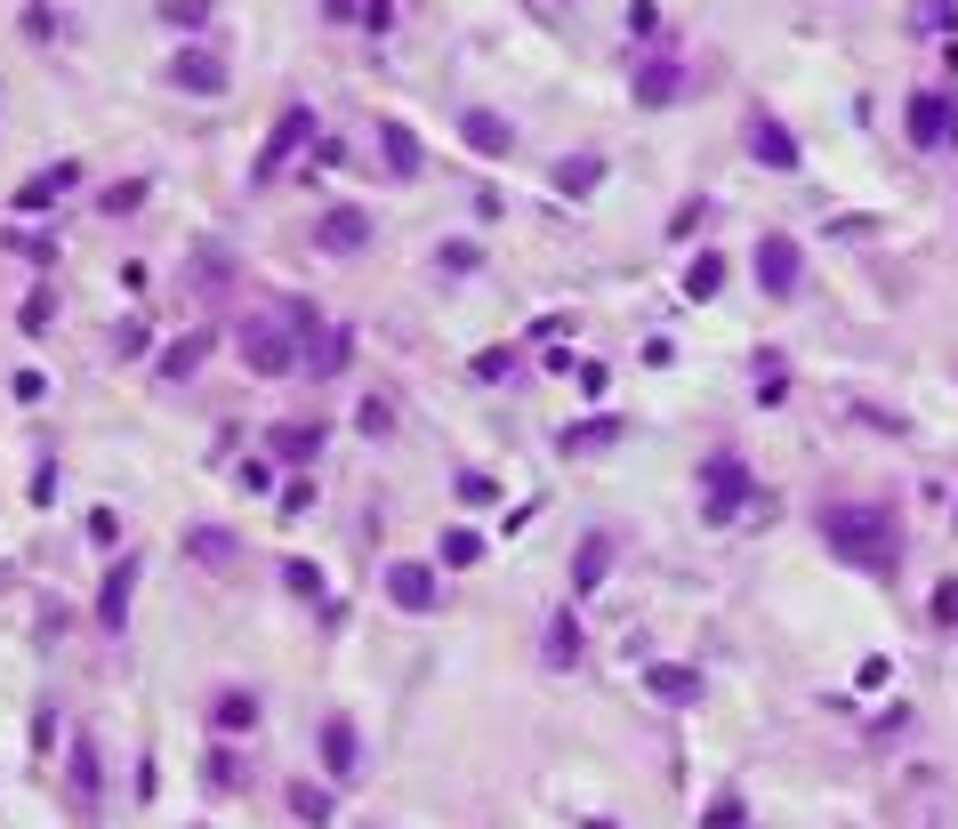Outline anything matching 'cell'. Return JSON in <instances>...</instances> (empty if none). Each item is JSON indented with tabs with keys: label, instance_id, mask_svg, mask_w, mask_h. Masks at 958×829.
<instances>
[{
	"label": "cell",
	"instance_id": "cell-1",
	"mask_svg": "<svg viewBox=\"0 0 958 829\" xmlns=\"http://www.w3.org/2000/svg\"><path fill=\"white\" fill-rule=\"evenodd\" d=\"M323 330H330V323H323L306 298H283L274 315H250V323H243V363H250L258 378H283V371H298V355H315Z\"/></svg>",
	"mask_w": 958,
	"mask_h": 829
},
{
	"label": "cell",
	"instance_id": "cell-2",
	"mask_svg": "<svg viewBox=\"0 0 958 829\" xmlns=\"http://www.w3.org/2000/svg\"><path fill=\"white\" fill-rule=\"evenodd\" d=\"M821 532H830V547L846 564H862V572H895V556H902V532H895V515H878V507H853V500H838V507H821Z\"/></svg>",
	"mask_w": 958,
	"mask_h": 829
},
{
	"label": "cell",
	"instance_id": "cell-3",
	"mask_svg": "<svg viewBox=\"0 0 958 829\" xmlns=\"http://www.w3.org/2000/svg\"><path fill=\"white\" fill-rule=\"evenodd\" d=\"M226 57L218 49H169V89H186V97H226Z\"/></svg>",
	"mask_w": 958,
	"mask_h": 829
},
{
	"label": "cell",
	"instance_id": "cell-4",
	"mask_svg": "<svg viewBox=\"0 0 958 829\" xmlns=\"http://www.w3.org/2000/svg\"><path fill=\"white\" fill-rule=\"evenodd\" d=\"M137 580H146V564H137V556H113V572H106V589H97V629H106V636H121V629H129V604H137Z\"/></svg>",
	"mask_w": 958,
	"mask_h": 829
},
{
	"label": "cell",
	"instance_id": "cell-5",
	"mask_svg": "<svg viewBox=\"0 0 958 829\" xmlns=\"http://www.w3.org/2000/svg\"><path fill=\"white\" fill-rule=\"evenodd\" d=\"M306 137H315V114H306V106H290L283 121H274V137L258 146V186H266V178H283V161L306 146Z\"/></svg>",
	"mask_w": 958,
	"mask_h": 829
},
{
	"label": "cell",
	"instance_id": "cell-6",
	"mask_svg": "<svg viewBox=\"0 0 958 829\" xmlns=\"http://www.w3.org/2000/svg\"><path fill=\"white\" fill-rule=\"evenodd\" d=\"M950 129H958V106H950L942 89H918V97H910V146H918V154H935Z\"/></svg>",
	"mask_w": 958,
	"mask_h": 829
},
{
	"label": "cell",
	"instance_id": "cell-7",
	"mask_svg": "<svg viewBox=\"0 0 958 829\" xmlns=\"http://www.w3.org/2000/svg\"><path fill=\"white\" fill-rule=\"evenodd\" d=\"M701 483H709V515H717V524H725V515L741 507V492H749V467H741L733 452H717V460L701 467Z\"/></svg>",
	"mask_w": 958,
	"mask_h": 829
},
{
	"label": "cell",
	"instance_id": "cell-8",
	"mask_svg": "<svg viewBox=\"0 0 958 829\" xmlns=\"http://www.w3.org/2000/svg\"><path fill=\"white\" fill-rule=\"evenodd\" d=\"M758 283H766L773 298L798 290V241H790V234H766V241H758Z\"/></svg>",
	"mask_w": 958,
	"mask_h": 829
},
{
	"label": "cell",
	"instance_id": "cell-9",
	"mask_svg": "<svg viewBox=\"0 0 958 829\" xmlns=\"http://www.w3.org/2000/svg\"><path fill=\"white\" fill-rule=\"evenodd\" d=\"M749 154H758L766 169H798V146H790V129H781L773 114H749Z\"/></svg>",
	"mask_w": 958,
	"mask_h": 829
},
{
	"label": "cell",
	"instance_id": "cell-10",
	"mask_svg": "<svg viewBox=\"0 0 958 829\" xmlns=\"http://www.w3.org/2000/svg\"><path fill=\"white\" fill-rule=\"evenodd\" d=\"M387 596L403 612H435V572L427 564H387Z\"/></svg>",
	"mask_w": 958,
	"mask_h": 829
},
{
	"label": "cell",
	"instance_id": "cell-11",
	"mask_svg": "<svg viewBox=\"0 0 958 829\" xmlns=\"http://www.w3.org/2000/svg\"><path fill=\"white\" fill-rule=\"evenodd\" d=\"M323 766H330V781H355L363 773V749H355V724L347 717L323 724Z\"/></svg>",
	"mask_w": 958,
	"mask_h": 829
},
{
	"label": "cell",
	"instance_id": "cell-12",
	"mask_svg": "<svg viewBox=\"0 0 958 829\" xmlns=\"http://www.w3.org/2000/svg\"><path fill=\"white\" fill-rule=\"evenodd\" d=\"M315 241H323L330 258H347V250H363V241H371V218H363V210H330V218L315 226Z\"/></svg>",
	"mask_w": 958,
	"mask_h": 829
},
{
	"label": "cell",
	"instance_id": "cell-13",
	"mask_svg": "<svg viewBox=\"0 0 958 829\" xmlns=\"http://www.w3.org/2000/svg\"><path fill=\"white\" fill-rule=\"evenodd\" d=\"M73 178H81V161H57V169H41V178H24V186H17V210H49V201L73 186Z\"/></svg>",
	"mask_w": 958,
	"mask_h": 829
},
{
	"label": "cell",
	"instance_id": "cell-14",
	"mask_svg": "<svg viewBox=\"0 0 958 829\" xmlns=\"http://www.w3.org/2000/svg\"><path fill=\"white\" fill-rule=\"evenodd\" d=\"M379 146H387V169H395V178H419V169H427L419 137H411L403 121H379Z\"/></svg>",
	"mask_w": 958,
	"mask_h": 829
},
{
	"label": "cell",
	"instance_id": "cell-15",
	"mask_svg": "<svg viewBox=\"0 0 958 829\" xmlns=\"http://www.w3.org/2000/svg\"><path fill=\"white\" fill-rule=\"evenodd\" d=\"M186 547H194V564H210V572H234V564H243V547H234L218 524H194V532H186Z\"/></svg>",
	"mask_w": 958,
	"mask_h": 829
},
{
	"label": "cell",
	"instance_id": "cell-16",
	"mask_svg": "<svg viewBox=\"0 0 958 829\" xmlns=\"http://www.w3.org/2000/svg\"><path fill=\"white\" fill-rule=\"evenodd\" d=\"M234 274H243V266H234V250H218V241H201V250H194V290H201V298L226 290Z\"/></svg>",
	"mask_w": 958,
	"mask_h": 829
},
{
	"label": "cell",
	"instance_id": "cell-17",
	"mask_svg": "<svg viewBox=\"0 0 958 829\" xmlns=\"http://www.w3.org/2000/svg\"><path fill=\"white\" fill-rule=\"evenodd\" d=\"M676 89H684L676 65H644V73H636V106H676Z\"/></svg>",
	"mask_w": 958,
	"mask_h": 829
},
{
	"label": "cell",
	"instance_id": "cell-18",
	"mask_svg": "<svg viewBox=\"0 0 958 829\" xmlns=\"http://www.w3.org/2000/svg\"><path fill=\"white\" fill-rule=\"evenodd\" d=\"M201 355H210V330H186L178 347L161 355V378H194V371H201Z\"/></svg>",
	"mask_w": 958,
	"mask_h": 829
},
{
	"label": "cell",
	"instance_id": "cell-19",
	"mask_svg": "<svg viewBox=\"0 0 958 829\" xmlns=\"http://www.w3.org/2000/svg\"><path fill=\"white\" fill-rule=\"evenodd\" d=\"M604 564H612V540H604V532H589V540H580V556H572V580H580V589H596Z\"/></svg>",
	"mask_w": 958,
	"mask_h": 829
},
{
	"label": "cell",
	"instance_id": "cell-20",
	"mask_svg": "<svg viewBox=\"0 0 958 829\" xmlns=\"http://www.w3.org/2000/svg\"><path fill=\"white\" fill-rule=\"evenodd\" d=\"M306 371H315V378H338V371H347V330H323L315 355H306Z\"/></svg>",
	"mask_w": 958,
	"mask_h": 829
},
{
	"label": "cell",
	"instance_id": "cell-21",
	"mask_svg": "<svg viewBox=\"0 0 958 829\" xmlns=\"http://www.w3.org/2000/svg\"><path fill=\"white\" fill-rule=\"evenodd\" d=\"M460 129H467V146H475V154H507V121H500V114H467Z\"/></svg>",
	"mask_w": 958,
	"mask_h": 829
},
{
	"label": "cell",
	"instance_id": "cell-22",
	"mask_svg": "<svg viewBox=\"0 0 958 829\" xmlns=\"http://www.w3.org/2000/svg\"><path fill=\"white\" fill-rule=\"evenodd\" d=\"M210 717H218V733H250V724H258V701H250V693H218Z\"/></svg>",
	"mask_w": 958,
	"mask_h": 829
},
{
	"label": "cell",
	"instance_id": "cell-23",
	"mask_svg": "<svg viewBox=\"0 0 958 829\" xmlns=\"http://www.w3.org/2000/svg\"><path fill=\"white\" fill-rule=\"evenodd\" d=\"M596 178H604V161H596V154H572V161L556 169V186H564V194H596Z\"/></svg>",
	"mask_w": 958,
	"mask_h": 829
},
{
	"label": "cell",
	"instance_id": "cell-24",
	"mask_svg": "<svg viewBox=\"0 0 958 829\" xmlns=\"http://www.w3.org/2000/svg\"><path fill=\"white\" fill-rule=\"evenodd\" d=\"M612 435H621V420H589V427H564L556 443H564V452H604Z\"/></svg>",
	"mask_w": 958,
	"mask_h": 829
},
{
	"label": "cell",
	"instance_id": "cell-25",
	"mask_svg": "<svg viewBox=\"0 0 958 829\" xmlns=\"http://www.w3.org/2000/svg\"><path fill=\"white\" fill-rule=\"evenodd\" d=\"M274 452H283V460H315L323 452V427H274Z\"/></svg>",
	"mask_w": 958,
	"mask_h": 829
},
{
	"label": "cell",
	"instance_id": "cell-26",
	"mask_svg": "<svg viewBox=\"0 0 958 829\" xmlns=\"http://www.w3.org/2000/svg\"><path fill=\"white\" fill-rule=\"evenodd\" d=\"M290 806H298V821H306V829H323V821H330V789L298 781V789H290Z\"/></svg>",
	"mask_w": 958,
	"mask_h": 829
},
{
	"label": "cell",
	"instance_id": "cell-27",
	"mask_svg": "<svg viewBox=\"0 0 958 829\" xmlns=\"http://www.w3.org/2000/svg\"><path fill=\"white\" fill-rule=\"evenodd\" d=\"M161 24H178V32L210 24V0H161Z\"/></svg>",
	"mask_w": 958,
	"mask_h": 829
},
{
	"label": "cell",
	"instance_id": "cell-28",
	"mask_svg": "<svg viewBox=\"0 0 958 829\" xmlns=\"http://www.w3.org/2000/svg\"><path fill=\"white\" fill-rule=\"evenodd\" d=\"M475 556H484V540H475L467 524H452V532H443V564H475Z\"/></svg>",
	"mask_w": 958,
	"mask_h": 829
},
{
	"label": "cell",
	"instance_id": "cell-29",
	"mask_svg": "<svg viewBox=\"0 0 958 829\" xmlns=\"http://www.w3.org/2000/svg\"><path fill=\"white\" fill-rule=\"evenodd\" d=\"M547 661H556V669L580 661V629H572V620H556V629H547Z\"/></svg>",
	"mask_w": 958,
	"mask_h": 829
},
{
	"label": "cell",
	"instance_id": "cell-30",
	"mask_svg": "<svg viewBox=\"0 0 958 829\" xmlns=\"http://www.w3.org/2000/svg\"><path fill=\"white\" fill-rule=\"evenodd\" d=\"M17 323H24V330H49V323H57V298H49V290H32V298L17 306Z\"/></svg>",
	"mask_w": 958,
	"mask_h": 829
},
{
	"label": "cell",
	"instance_id": "cell-31",
	"mask_svg": "<svg viewBox=\"0 0 958 829\" xmlns=\"http://www.w3.org/2000/svg\"><path fill=\"white\" fill-rule=\"evenodd\" d=\"M653 693L661 701H693V669H653Z\"/></svg>",
	"mask_w": 958,
	"mask_h": 829
},
{
	"label": "cell",
	"instance_id": "cell-32",
	"mask_svg": "<svg viewBox=\"0 0 958 829\" xmlns=\"http://www.w3.org/2000/svg\"><path fill=\"white\" fill-rule=\"evenodd\" d=\"M73 789H81V798H97V749H89V741H73Z\"/></svg>",
	"mask_w": 958,
	"mask_h": 829
},
{
	"label": "cell",
	"instance_id": "cell-33",
	"mask_svg": "<svg viewBox=\"0 0 958 829\" xmlns=\"http://www.w3.org/2000/svg\"><path fill=\"white\" fill-rule=\"evenodd\" d=\"M57 32H65L57 9H41V0H32V9H24V41H57Z\"/></svg>",
	"mask_w": 958,
	"mask_h": 829
},
{
	"label": "cell",
	"instance_id": "cell-34",
	"mask_svg": "<svg viewBox=\"0 0 958 829\" xmlns=\"http://www.w3.org/2000/svg\"><path fill=\"white\" fill-rule=\"evenodd\" d=\"M717 283H725V258H693V298H717Z\"/></svg>",
	"mask_w": 958,
	"mask_h": 829
},
{
	"label": "cell",
	"instance_id": "cell-35",
	"mask_svg": "<svg viewBox=\"0 0 958 829\" xmlns=\"http://www.w3.org/2000/svg\"><path fill=\"white\" fill-rule=\"evenodd\" d=\"M137 201H146V178H121V186L106 194V210H113V218H129V210H137Z\"/></svg>",
	"mask_w": 958,
	"mask_h": 829
},
{
	"label": "cell",
	"instance_id": "cell-36",
	"mask_svg": "<svg viewBox=\"0 0 958 829\" xmlns=\"http://www.w3.org/2000/svg\"><path fill=\"white\" fill-rule=\"evenodd\" d=\"M89 540H97V547H121V515L97 507V515H89Z\"/></svg>",
	"mask_w": 958,
	"mask_h": 829
},
{
	"label": "cell",
	"instance_id": "cell-37",
	"mask_svg": "<svg viewBox=\"0 0 958 829\" xmlns=\"http://www.w3.org/2000/svg\"><path fill=\"white\" fill-rule=\"evenodd\" d=\"M283 580H290V589H298V596H323V572H315V564H298V556L283 564Z\"/></svg>",
	"mask_w": 958,
	"mask_h": 829
},
{
	"label": "cell",
	"instance_id": "cell-38",
	"mask_svg": "<svg viewBox=\"0 0 958 829\" xmlns=\"http://www.w3.org/2000/svg\"><path fill=\"white\" fill-rule=\"evenodd\" d=\"M137 347H146V323H137V315L113 323V355H137Z\"/></svg>",
	"mask_w": 958,
	"mask_h": 829
},
{
	"label": "cell",
	"instance_id": "cell-39",
	"mask_svg": "<svg viewBox=\"0 0 958 829\" xmlns=\"http://www.w3.org/2000/svg\"><path fill=\"white\" fill-rule=\"evenodd\" d=\"M492 492H500V483H492V475H460V500H467V507H484Z\"/></svg>",
	"mask_w": 958,
	"mask_h": 829
},
{
	"label": "cell",
	"instance_id": "cell-40",
	"mask_svg": "<svg viewBox=\"0 0 958 829\" xmlns=\"http://www.w3.org/2000/svg\"><path fill=\"white\" fill-rule=\"evenodd\" d=\"M355 17H363L371 32H387V0H355Z\"/></svg>",
	"mask_w": 958,
	"mask_h": 829
}]
</instances>
